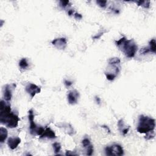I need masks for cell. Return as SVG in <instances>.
<instances>
[{"label": "cell", "mask_w": 156, "mask_h": 156, "mask_svg": "<svg viewBox=\"0 0 156 156\" xmlns=\"http://www.w3.org/2000/svg\"><path fill=\"white\" fill-rule=\"evenodd\" d=\"M138 6H141L142 7H143L145 8H149L150 6V1H137L136 2Z\"/></svg>", "instance_id": "obj_17"}, {"label": "cell", "mask_w": 156, "mask_h": 156, "mask_svg": "<svg viewBox=\"0 0 156 156\" xmlns=\"http://www.w3.org/2000/svg\"><path fill=\"white\" fill-rule=\"evenodd\" d=\"M155 127V120L148 116L140 115L137 126V131L141 134H147L154 131Z\"/></svg>", "instance_id": "obj_2"}, {"label": "cell", "mask_w": 156, "mask_h": 156, "mask_svg": "<svg viewBox=\"0 0 156 156\" xmlns=\"http://www.w3.org/2000/svg\"><path fill=\"white\" fill-rule=\"evenodd\" d=\"M68 14L71 16V15L73 14V10H68Z\"/></svg>", "instance_id": "obj_25"}, {"label": "cell", "mask_w": 156, "mask_h": 156, "mask_svg": "<svg viewBox=\"0 0 156 156\" xmlns=\"http://www.w3.org/2000/svg\"><path fill=\"white\" fill-rule=\"evenodd\" d=\"M118 128H119V129L120 131H121V132L123 134V135L125 136L126 134H127L128 131H129V128H127L126 126L124 125V123L123 122V120H120L118 121Z\"/></svg>", "instance_id": "obj_13"}, {"label": "cell", "mask_w": 156, "mask_h": 156, "mask_svg": "<svg viewBox=\"0 0 156 156\" xmlns=\"http://www.w3.org/2000/svg\"><path fill=\"white\" fill-rule=\"evenodd\" d=\"M65 155H77L76 154H75V153H70V151H67V153H66V154H65Z\"/></svg>", "instance_id": "obj_24"}, {"label": "cell", "mask_w": 156, "mask_h": 156, "mask_svg": "<svg viewBox=\"0 0 156 156\" xmlns=\"http://www.w3.org/2000/svg\"><path fill=\"white\" fill-rule=\"evenodd\" d=\"M53 45L58 50H64L67 45V42L65 38H58L53 40L51 42Z\"/></svg>", "instance_id": "obj_7"}, {"label": "cell", "mask_w": 156, "mask_h": 156, "mask_svg": "<svg viewBox=\"0 0 156 156\" xmlns=\"http://www.w3.org/2000/svg\"><path fill=\"white\" fill-rule=\"evenodd\" d=\"M3 96L4 99L6 101H10L12 99V87L10 85H7L4 87Z\"/></svg>", "instance_id": "obj_11"}, {"label": "cell", "mask_w": 156, "mask_h": 156, "mask_svg": "<svg viewBox=\"0 0 156 156\" xmlns=\"http://www.w3.org/2000/svg\"><path fill=\"white\" fill-rule=\"evenodd\" d=\"M148 48L149 52H152L153 53H155L156 51V46H155V39H152L149 43V47Z\"/></svg>", "instance_id": "obj_15"}, {"label": "cell", "mask_w": 156, "mask_h": 156, "mask_svg": "<svg viewBox=\"0 0 156 156\" xmlns=\"http://www.w3.org/2000/svg\"><path fill=\"white\" fill-rule=\"evenodd\" d=\"M72 84L73 83L71 82L68 81H65V85L67 87H70Z\"/></svg>", "instance_id": "obj_23"}, {"label": "cell", "mask_w": 156, "mask_h": 156, "mask_svg": "<svg viewBox=\"0 0 156 156\" xmlns=\"http://www.w3.org/2000/svg\"><path fill=\"white\" fill-rule=\"evenodd\" d=\"M56 137L55 132L50 128H47L45 131L41 135L40 138H48V139H53Z\"/></svg>", "instance_id": "obj_12"}, {"label": "cell", "mask_w": 156, "mask_h": 156, "mask_svg": "<svg viewBox=\"0 0 156 156\" xmlns=\"http://www.w3.org/2000/svg\"><path fill=\"white\" fill-rule=\"evenodd\" d=\"M105 152L107 155L120 156L124 154L123 149L119 145H113L110 146H107L105 148Z\"/></svg>", "instance_id": "obj_5"}, {"label": "cell", "mask_w": 156, "mask_h": 156, "mask_svg": "<svg viewBox=\"0 0 156 156\" xmlns=\"http://www.w3.org/2000/svg\"><path fill=\"white\" fill-rule=\"evenodd\" d=\"M115 44L128 58H134L137 51L138 47L136 43L133 40H127L125 37L116 41Z\"/></svg>", "instance_id": "obj_1"}, {"label": "cell", "mask_w": 156, "mask_h": 156, "mask_svg": "<svg viewBox=\"0 0 156 156\" xmlns=\"http://www.w3.org/2000/svg\"><path fill=\"white\" fill-rule=\"evenodd\" d=\"M53 146L54 150V153L56 154L59 153L60 151V149H61V146H60V144L59 143L56 142L53 145Z\"/></svg>", "instance_id": "obj_19"}, {"label": "cell", "mask_w": 156, "mask_h": 156, "mask_svg": "<svg viewBox=\"0 0 156 156\" xmlns=\"http://www.w3.org/2000/svg\"><path fill=\"white\" fill-rule=\"evenodd\" d=\"M34 115L32 110L29 111V120L30 121V133L34 136H41L45 131L44 128L41 126H38L37 124L34 123Z\"/></svg>", "instance_id": "obj_4"}, {"label": "cell", "mask_w": 156, "mask_h": 156, "mask_svg": "<svg viewBox=\"0 0 156 156\" xmlns=\"http://www.w3.org/2000/svg\"><path fill=\"white\" fill-rule=\"evenodd\" d=\"M26 91L27 93L31 96L32 98H33L36 96V95L40 93L41 92V89L40 87L37 86L36 84H34L32 83L28 84L26 86Z\"/></svg>", "instance_id": "obj_6"}, {"label": "cell", "mask_w": 156, "mask_h": 156, "mask_svg": "<svg viewBox=\"0 0 156 156\" xmlns=\"http://www.w3.org/2000/svg\"><path fill=\"white\" fill-rule=\"evenodd\" d=\"M19 67L21 69H26L29 67V64L26 58H23L21 59L19 62Z\"/></svg>", "instance_id": "obj_16"}, {"label": "cell", "mask_w": 156, "mask_h": 156, "mask_svg": "<svg viewBox=\"0 0 156 156\" xmlns=\"http://www.w3.org/2000/svg\"><path fill=\"white\" fill-rule=\"evenodd\" d=\"M82 145L84 148L86 149V154L88 155H92L93 152V145L91 144V143L88 138H84L82 141Z\"/></svg>", "instance_id": "obj_10"}, {"label": "cell", "mask_w": 156, "mask_h": 156, "mask_svg": "<svg viewBox=\"0 0 156 156\" xmlns=\"http://www.w3.org/2000/svg\"><path fill=\"white\" fill-rule=\"evenodd\" d=\"M121 62V60L118 58H111L109 60V64L112 65H120Z\"/></svg>", "instance_id": "obj_18"}, {"label": "cell", "mask_w": 156, "mask_h": 156, "mask_svg": "<svg viewBox=\"0 0 156 156\" xmlns=\"http://www.w3.org/2000/svg\"><path fill=\"white\" fill-rule=\"evenodd\" d=\"M97 3L98 4V5L101 7H105L106 6V1H101V0H99V1H97Z\"/></svg>", "instance_id": "obj_21"}, {"label": "cell", "mask_w": 156, "mask_h": 156, "mask_svg": "<svg viewBox=\"0 0 156 156\" xmlns=\"http://www.w3.org/2000/svg\"><path fill=\"white\" fill-rule=\"evenodd\" d=\"M7 135H8V132H7V130L6 128H3V127L0 128V142L2 143H4V141L6 140Z\"/></svg>", "instance_id": "obj_14"}, {"label": "cell", "mask_w": 156, "mask_h": 156, "mask_svg": "<svg viewBox=\"0 0 156 156\" xmlns=\"http://www.w3.org/2000/svg\"><path fill=\"white\" fill-rule=\"evenodd\" d=\"M79 97V93L76 90L70 91L68 94V101L70 104H75L77 102L78 98Z\"/></svg>", "instance_id": "obj_8"}, {"label": "cell", "mask_w": 156, "mask_h": 156, "mask_svg": "<svg viewBox=\"0 0 156 156\" xmlns=\"http://www.w3.org/2000/svg\"><path fill=\"white\" fill-rule=\"evenodd\" d=\"M20 143L21 139L19 137H10L7 140V145L12 150L16 149Z\"/></svg>", "instance_id": "obj_9"}, {"label": "cell", "mask_w": 156, "mask_h": 156, "mask_svg": "<svg viewBox=\"0 0 156 156\" xmlns=\"http://www.w3.org/2000/svg\"><path fill=\"white\" fill-rule=\"evenodd\" d=\"M75 18L77 20H80L82 18V15L79 14H77V13H76V14H75Z\"/></svg>", "instance_id": "obj_22"}, {"label": "cell", "mask_w": 156, "mask_h": 156, "mask_svg": "<svg viewBox=\"0 0 156 156\" xmlns=\"http://www.w3.org/2000/svg\"><path fill=\"white\" fill-rule=\"evenodd\" d=\"M96 99H97V101H98V103L100 102V99H99L98 97H97V98H96Z\"/></svg>", "instance_id": "obj_26"}, {"label": "cell", "mask_w": 156, "mask_h": 156, "mask_svg": "<svg viewBox=\"0 0 156 156\" xmlns=\"http://www.w3.org/2000/svg\"><path fill=\"white\" fill-rule=\"evenodd\" d=\"M20 121L18 115L13 112L0 115V121L5 124L9 128H15L18 126L19 121Z\"/></svg>", "instance_id": "obj_3"}, {"label": "cell", "mask_w": 156, "mask_h": 156, "mask_svg": "<svg viewBox=\"0 0 156 156\" xmlns=\"http://www.w3.org/2000/svg\"><path fill=\"white\" fill-rule=\"evenodd\" d=\"M70 1H60V6L62 8H65L67 6H68Z\"/></svg>", "instance_id": "obj_20"}]
</instances>
